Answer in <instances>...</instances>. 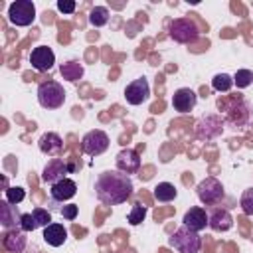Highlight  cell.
Masks as SVG:
<instances>
[{
  "label": "cell",
  "instance_id": "1",
  "mask_svg": "<svg viewBox=\"0 0 253 253\" xmlns=\"http://www.w3.org/2000/svg\"><path fill=\"white\" fill-rule=\"evenodd\" d=\"M132 180L121 170H105L95 180V196L103 206L125 204L132 196Z\"/></svg>",
  "mask_w": 253,
  "mask_h": 253
},
{
  "label": "cell",
  "instance_id": "2",
  "mask_svg": "<svg viewBox=\"0 0 253 253\" xmlns=\"http://www.w3.org/2000/svg\"><path fill=\"white\" fill-rule=\"evenodd\" d=\"M38 103L43 107V109H59L63 107L65 103V89L59 81H53V79H47L43 83L38 85Z\"/></svg>",
  "mask_w": 253,
  "mask_h": 253
},
{
  "label": "cell",
  "instance_id": "3",
  "mask_svg": "<svg viewBox=\"0 0 253 253\" xmlns=\"http://www.w3.org/2000/svg\"><path fill=\"white\" fill-rule=\"evenodd\" d=\"M168 245L172 249H176L178 253H200V249H202V237H200L198 231H192L190 227L182 225V227H178L168 237Z\"/></svg>",
  "mask_w": 253,
  "mask_h": 253
},
{
  "label": "cell",
  "instance_id": "4",
  "mask_svg": "<svg viewBox=\"0 0 253 253\" xmlns=\"http://www.w3.org/2000/svg\"><path fill=\"white\" fill-rule=\"evenodd\" d=\"M196 194H198V200L204 206H215V204H219L223 200L225 188H223V184L215 176H206L204 180L198 182Z\"/></svg>",
  "mask_w": 253,
  "mask_h": 253
},
{
  "label": "cell",
  "instance_id": "5",
  "mask_svg": "<svg viewBox=\"0 0 253 253\" xmlns=\"http://www.w3.org/2000/svg\"><path fill=\"white\" fill-rule=\"evenodd\" d=\"M36 20V4L32 0H16L8 6V22L16 28L32 26Z\"/></svg>",
  "mask_w": 253,
  "mask_h": 253
},
{
  "label": "cell",
  "instance_id": "6",
  "mask_svg": "<svg viewBox=\"0 0 253 253\" xmlns=\"http://www.w3.org/2000/svg\"><path fill=\"white\" fill-rule=\"evenodd\" d=\"M198 26L190 18H174L168 26V36L176 43H194L198 40Z\"/></svg>",
  "mask_w": 253,
  "mask_h": 253
},
{
  "label": "cell",
  "instance_id": "7",
  "mask_svg": "<svg viewBox=\"0 0 253 253\" xmlns=\"http://www.w3.org/2000/svg\"><path fill=\"white\" fill-rule=\"evenodd\" d=\"M109 134L101 128H93L89 132H85V136L81 138V150L87 156H101L107 148H109Z\"/></svg>",
  "mask_w": 253,
  "mask_h": 253
},
{
  "label": "cell",
  "instance_id": "8",
  "mask_svg": "<svg viewBox=\"0 0 253 253\" xmlns=\"http://www.w3.org/2000/svg\"><path fill=\"white\" fill-rule=\"evenodd\" d=\"M223 123L219 115H206L196 123V136L200 140H213L223 132Z\"/></svg>",
  "mask_w": 253,
  "mask_h": 253
},
{
  "label": "cell",
  "instance_id": "9",
  "mask_svg": "<svg viewBox=\"0 0 253 253\" xmlns=\"http://www.w3.org/2000/svg\"><path fill=\"white\" fill-rule=\"evenodd\" d=\"M148 97H150V85H148L146 77L132 79V81L125 87V99H126V103L132 105V107L146 103Z\"/></svg>",
  "mask_w": 253,
  "mask_h": 253
},
{
  "label": "cell",
  "instance_id": "10",
  "mask_svg": "<svg viewBox=\"0 0 253 253\" xmlns=\"http://www.w3.org/2000/svg\"><path fill=\"white\" fill-rule=\"evenodd\" d=\"M71 172V168H69V164L63 160V158H51L45 166H43V172H42V180L43 182H47L49 186L51 184H55V182H59V180H63V178H67V174Z\"/></svg>",
  "mask_w": 253,
  "mask_h": 253
},
{
  "label": "cell",
  "instance_id": "11",
  "mask_svg": "<svg viewBox=\"0 0 253 253\" xmlns=\"http://www.w3.org/2000/svg\"><path fill=\"white\" fill-rule=\"evenodd\" d=\"M30 63L36 71H49L55 63V53L49 45H38L30 53Z\"/></svg>",
  "mask_w": 253,
  "mask_h": 253
},
{
  "label": "cell",
  "instance_id": "12",
  "mask_svg": "<svg viewBox=\"0 0 253 253\" xmlns=\"http://www.w3.org/2000/svg\"><path fill=\"white\" fill-rule=\"evenodd\" d=\"M115 164H117V170L128 174V176L136 174L140 170V154L134 148H123L115 156Z\"/></svg>",
  "mask_w": 253,
  "mask_h": 253
},
{
  "label": "cell",
  "instance_id": "13",
  "mask_svg": "<svg viewBox=\"0 0 253 253\" xmlns=\"http://www.w3.org/2000/svg\"><path fill=\"white\" fill-rule=\"evenodd\" d=\"M249 105L243 101V99H237L233 101L229 107H227V115H225V123L231 125V126H245L249 123Z\"/></svg>",
  "mask_w": 253,
  "mask_h": 253
},
{
  "label": "cell",
  "instance_id": "14",
  "mask_svg": "<svg viewBox=\"0 0 253 253\" xmlns=\"http://www.w3.org/2000/svg\"><path fill=\"white\" fill-rule=\"evenodd\" d=\"M196 103H198V95H196V91L190 89V87H180V89L174 91V95H172V107H174V111H178V113H182V115L190 113V111L196 107Z\"/></svg>",
  "mask_w": 253,
  "mask_h": 253
},
{
  "label": "cell",
  "instance_id": "15",
  "mask_svg": "<svg viewBox=\"0 0 253 253\" xmlns=\"http://www.w3.org/2000/svg\"><path fill=\"white\" fill-rule=\"evenodd\" d=\"M208 227L213 229V231H229L233 227V215L229 213L227 208H213L210 213H208Z\"/></svg>",
  "mask_w": 253,
  "mask_h": 253
},
{
  "label": "cell",
  "instance_id": "16",
  "mask_svg": "<svg viewBox=\"0 0 253 253\" xmlns=\"http://www.w3.org/2000/svg\"><path fill=\"white\" fill-rule=\"evenodd\" d=\"M28 233L22 229V227H16V229H4V235H2V245L6 251L10 253H22L28 245Z\"/></svg>",
  "mask_w": 253,
  "mask_h": 253
},
{
  "label": "cell",
  "instance_id": "17",
  "mask_svg": "<svg viewBox=\"0 0 253 253\" xmlns=\"http://www.w3.org/2000/svg\"><path fill=\"white\" fill-rule=\"evenodd\" d=\"M75 194H77V184L71 178H63V180H59V182L49 186V196L57 204H63V202L71 200Z\"/></svg>",
  "mask_w": 253,
  "mask_h": 253
},
{
  "label": "cell",
  "instance_id": "18",
  "mask_svg": "<svg viewBox=\"0 0 253 253\" xmlns=\"http://www.w3.org/2000/svg\"><path fill=\"white\" fill-rule=\"evenodd\" d=\"M38 146L45 156L59 158V154L63 150V140H61V136L57 132H43L40 136V140H38Z\"/></svg>",
  "mask_w": 253,
  "mask_h": 253
},
{
  "label": "cell",
  "instance_id": "19",
  "mask_svg": "<svg viewBox=\"0 0 253 253\" xmlns=\"http://www.w3.org/2000/svg\"><path fill=\"white\" fill-rule=\"evenodd\" d=\"M182 223L186 227H190L192 231H198L200 233V231H204L208 227V211L204 208H200V206H194V208H190L184 213Z\"/></svg>",
  "mask_w": 253,
  "mask_h": 253
},
{
  "label": "cell",
  "instance_id": "20",
  "mask_svg": "<svg viewBox=\"0 0 253 253\" xmlns=\"http://www.w3.org/2000/svg\"><path fill=\"white\" fill-rule=\"evenodd\" d=\"M20 221H22V213L18 210V206L2 200L0 202V223L4 229H16L20 227Z\"/></svg>",
  "mask_w": 253,
  "mask_h": 253
},
{
  "label": "cell",
  "instance_id": "21",
  "mask_svg": "<svg viewBox=\"0 0 253 253\" xmlns=\"http://www.w3.org/2000/svg\"><path fill=\"white\" fill-rule=\"evenodd\" d=\"M43 241L51 247H61L67 241V229L63 227V223H49L47 227H43Z\"/></svg>",
  "mask_w": 253,
  "mask_h": 253
},
{
  "label": "cell",
  "instance_id": "22",
  "mask_svg": "<svg viewBox=\"0 0 253 253\" xmlns=\"http://www.w3.org/2000/svg\"><path fill=\"white\" fill-rule=\"evenodd\" d=\"M152 194H154V198H156L158 202L168 204V202H174V200H176L178 190H176V186L170 184V182H160V184L154 186V192H152Z\"/></svg>",
  "mask_w": 253,
  "mask_h": 253
},
{
  "label": "cell",
  "instance_id": "23",
  "mask_svg": "<svg viewBox=\"0 0 253 253\" xmlns=\"http://www.w3.org/2000/svg\"><path fill=\"white\" fill-rule=\"evenodd\" d=\"M59 73H61V77H63V79H67V81H77V79H81V77H83L85 69H83V65H81L79 61H73V59H71V61L61 63Z\"/></svg>",
  "mask_w": 253,
  "mask_h": 253
},
{
  "label": "cell",
  "instance_id": "24",
  "mask_svg": "<svg viewBox=\"0 0 253 253\" xmlns=\"http://www.w3.org/2000/svg\"><path fill=\"white\" fill-rule=\"evenodd\" d=\"M109 8L107 6H93L89 12V24L93 28H103L109 22Z\"/></svg>",
  "mask_w": 253,
  "mask_h": 253
},
{
  "label": "cell",
  "instance_id": "25",
  "mask_svg": "<svg viewBox=\"0 0 253 253\" xmlns=\"http://www.w3.org/2000/svg\"><path fill=\"white\" fill-rule=\"evenodd\" d=\"M233 87V77L227 75V73H215L213 79H211V89L213 91H219V93H227L231 91Z\"/></svg>",
  "mask_w": 253,
  "mask_h": 253
},
{
  "label": "cell",
  "instance_id": "26",
  "mask_svg": "<svg viewBox=\"0 0 253 253\" xmlns=\"http://www.w3.org/2000/svg\"><path fill=\"white\" fill-rule=\"evenodd\" d=\"M253 83V71L249 69H237L233 75V85H237V89H245Z\"/></svg>",
  "mask_w": 253,
  "mask_h": 253
},
{
  "label": "cell",
  "instance_id": "27",
  "mask_svg": "<svg viewBox=\"0 0 253 253\" xmlns=\"http://www.w3.org/2000/svg\"><path fill=\"white\" fill-rule=\"evenodd\" d=\"M24 198H26V190H24V188H20V186H12V188L4 190V200H6V202H10V204H14V206L22 204V202H24Z\"/></svg>",
  "mask_w": 253,
  "mask_h": 253
},
{
  "label": "cell",
  "instance_id": "28",
  "mask_svg": "<svg viewBox=\"0 0 253 253\" xmlns=\"http://www.w3.org/2000/svg\"><path fill=\"white\" fill-rule=\"evenodd\" d=\"M239 206H241V211L245 215H253V186L243 190V194L239 198Z\"/></svg>",
  "mask_w": 253,
  "mask_h": 253
},
{
  "label": "cell",
  "instance_id": "29",
  "mask_svg": "<svg viewBox=\"0 0 253 253\" xmlns=\"http://www.w3.org/2000/svg\"><path fill=\"white\" fill-rule=\"evenodd\" d=\"M32 215H34L38 227H47L49 223H53L51 221V211H47L45 208H34L32 210Z\"/></svg>",
  "mask_w": 253,
  "mask_h": 253
},
{
  "label": "cell",
  "instance_id": "30",
  "mask_svg": "<svg viewBox=\"0 0 253 253\" xmlns=\"http://www.w3.org/2000/svg\"><path fill=\"white\" fill-rule=\"evenodd\" d=\"M146 206H140V204H134L132 206V210H130V213H128V223L130 225H138V223H142L144 221V217H146Z\"/></svg>",
  "mask_w": 253,
  "mask_h": 253
},
{
  "label": "cell",
  "instance_id": "31",
  "mask_svg": "<svg viewBox=\"0 0 253 253\" xmlns=\"http://www.w3.org/2000/svg\"><path fill=\"white\" fill-rule=\"evenodd\" d=\"M67 221H73L75 217H77V213H79V206H75V204H65L63 208H59L57 210Z\"/></svg>",
  "mask_w": 253,
  "mask_h": 253
},
{
  "label": "cell",
  "instance_id": "32",
  "mask_svg": "<svg viewBox=\"0 0 253 253\" xmlns=\"http://www.w3.org/2000/svg\"><path fill=\"white\" fill-rule=\"evenodd\" d=\"M20 227H22L26 233H30V231L38 229V223H36V219H34L32 211H30V213H22V221H20Z\"/></svg>",
  "mask_w": 253,
  "mask_h": 253
},
{
  "label": "cell",
  "instance_id": "33",
  "mask_svg": "<svg viewBox=\"0 0 253 253\" xmlns=\"http://www.w3.org/2000/svg\"><path fill=\"white\" fill-rule=\"evenodd\" d=\"M77 8V4L73 0H57V10L63 14H73Z\"/></svg>",
  "mask_w": 253,
  "mask_h": 253
},
{
  "label": "cell",
  "instance_id": "34",
  "mask_svg": "<svg viewBox=\"0 0 253 253\" xmlns=\"http://www.w3.org/2000/svg\"><path fill=\"white\" fill-rule=\"evenodd\" d=\"M2 186H4V190H8V178L6 176H2Z\"/></svg>",
  "mask_w": 253,
  "mask_h": 253
}]
</instances>
